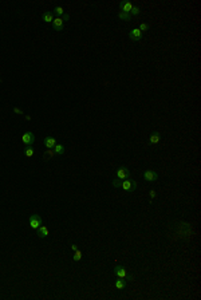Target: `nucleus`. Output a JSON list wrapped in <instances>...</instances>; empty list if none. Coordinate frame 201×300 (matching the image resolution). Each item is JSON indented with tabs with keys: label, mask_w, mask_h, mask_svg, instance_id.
<instances>
[{
	"label": "nucleus",
	"mask_w": 201,
	"mask_h": 300,
	"mask_svg": "<svg viewBox=\"0 0 201 300\" xmlns=\"http://www.w3.org/2000/svg\"><path fill=\"white\" fill-rule=\"evenodd\" d=\"M118 18H119L121 20L129 22V20L132 19V15H130V13H126V12H119V13H118Z\"/></svg>",
	"instance_id": "dca6fc26"
},
{
	"label": "nucleus",
	"mask_w": 201,
	"mask_h": 300,
	"mask_svg": "<svg viewBox=\"0 0 201 300\" xmlns=\"http://www.w3.org/2000/svg\"><path fill=\"white\" fill-rule=\"evenodd\" d=\"M114 275H115L117 277L125 279L127 281H133V279H134V276L130 275L123 265H115V267H114Z\"/></svg>",
	"instance_id": "f257e3e1"
},
{
	"label": "nucleus",
	"mask_w": 201,
	"mask_h": 300,
	"mask_svg": "<svg viewBox=\"0 0 201 300\" xmlns=\"http://www.w3.org/2000/svg\"><path fill=\"white\" fill-rule=\"evenodd\" d=\"M130 177H132V173H130L129 168H126V166L118 168V170H117V178H119V180H126V178H130Z\"/></svg>",
	"instance_id": "39448f33"
},
{
	"label": "nucleus",
	"mask_w": 201,
	"mask_h": 300,
	"mask_svg": "<svg viewBox=\"0 0 201 300\" xmlns=\"http://www.w3.org/2000/svg\"><path fill=\"white\" fill-rule=\"evenodd\" d=\"M51 26H52V28L55 30V31L62 32L63 28H65V20H63L62 18H55V19L52 20Z\"/></svg>",
	"instance_id": "0eeeda50"
},
{
	"label": "nucleus",
	"mask_w": 201,
	"mask_h": 300,
	"mask_svg": "<svg viewBox=\"0 0 201 300\" xmlns=\"http://www.w3.org/2000/svg\"><path fill=\"white\" fill-rule=\"evenodd\" d=\"M54 153H55L56 156H62V154H65V146H63L62 143H56L55 146H54Z\"/></svg>",
	"instance_id": "4468645a"
},
{
	"label": "nucleus",
	"mask_w": 201,
	"mask_h": 300,
	"mask_svg": "<svg viewBox=\"0 0 201 300\" xmlns=\"http://www.w3.org/2000/svg\"><path fill=\"white\" fill-rule=\"evenodd\" d=\"M52 20H54L52 12H44V13H43V22H46V23H52Z\"/></svg>",
	"instance_id": "2eb2a0df"
},
{
	"label": "nucleus",
	"mask_w": 201,
	"mask_h": 300,
	"mask_svg": "<svg viewBox=\"0 0 201 300\" xmlns=\"http://www.w3.org/2000/svg\"><path fill=\"white\" fill-rule=\"evenodd\" d=\"M13 111H15V113H18V114H22V111H20L18 107H13Z\"/></svg>",
	"instance_id": "a878e982"
},
{
	"label": "nucleus",
	"mask_w": 201,
	"mask_h": 300,
	"mask_svg": "<svg viewBox=\"0 0 201 300\" xmlns=\"http://www.w3.org/2000/svg\"><path fill=\"white\" fill-rule=\"evenodd\" d=\"M114 285H115V288H117V289H125V288L127 287V280L119 277L118 280L115 281V284H114Z\"/></svg>",
	"instance_id": "ddd939ff"
},
{
	"label": "nucleus",
	"mask_w": 201,
	"mask_h": 300,
	"mask_svg": "<svg viewBox=\"0 0 201 300\" xmlns=\"http://www.w3.org/2000/svg\"><path fill=\"white\" fill-rule=\"evenodd\" d=\"M55 145H56V139L54 137H46L44 138V146L47 149H54Z\"/></svg>",
	"instance_id": "9b49d317"
},
{
	"label": "nucleus",
	"mask_w": 201,
	"mask_h": 300,
	"mask_svg": "<svg viewBox=\"0 0 201 300\" xmlns=\"http://www.w3.org/2000/svg\"><path fill=\"white\" fill-rule=\"evenodd\" d=\"M52 156H55V153H54V151H47V153H46V158H50V157H52Z\"/></svg>",
	"instance_id": "5701e85b"
},
{
	"label": "nucleus",
	"mask_w": 201,
	"mask_h": 300,
	"mask_svg": "<svg viewBox=\"0 0 201 300\" xmlns=\"http://www.w3.org/2000/svg\"><path fill=\"white\" fill-rule=\"evenodd\" d=\"M71 249H72L74 252H75L76 249H79V248H78V245H76V244H72V245H71Z\"/></svg>",
	"instance_id": "393cba45"
},
{
	"label": "nucleus",
	"mask_w": 201,
	"mask_h": 300,
	"mask_svg": "<svg viewBox=\"0 0 201 300\" xmlns=\"http://www.w3.org/2000/svg\"><path fill=\"white\" fill-rule=\"evenodd\" d=\"M22 142L26 145V146H31V145L35 142V134L31 133V131H27L22 136Z\"/></svg>",
	"instance_id": "423d86ee"
},
{
	"label": "nucleus",
	"mask_w": 201,
	"mask_h": 300,
	"mask_svg": "<svg viewBox=\"0 0 201 300\" xmlns=\"http://www.w3.org/2000/svg\"><path fill=\"white\" fill-rule=\"evenodd\" d=\"M28 222H30L31 229H38L40 225L43 224V220H42V217H40L39 214H32V216H30Z\"/></svg>",
	"instance_id": "20e7f679"
},
{
	"label": "nucleus",
	"mask_w": 201,
	"mask_h": 300,
	"mask_svg": "<svg viewBox=\"0 0 201 300\" xmlns=\"http://www.w3.org/2000/svg\"><path fill=\"white\" fill-rule=\"evenodd\" d=\"M161 141V134L158 133V131H156V133H153L152 136H150V139H149V143L150 145H157Z\"/></svg>",
	"instance_id": "f8f14e48"
},
{
	"label": "nucleus",
	"mask_w": 201,
	"mask_h": 300,
	"mask_svg": "<svg viewBox=\"0 0 201 300\" xmlns=\"http://www.w3.org/2000/svg\"><path fill=\"white\" fill-rule=\"evenodd\" d=\"M121 182H122V180H119V178H114L111 184H113L114 188H119L121 186Z\"/></svg>",
	"instance_id": "4be33fe9"
},
{
	"label": "nucleus",
	"mask_w": 201,
	"mask_h": 300,
	"mask_svg": "<svg viewBox=\"0 0 201 300\" xmlns=\"http://www.w3.org/2000/svg\"><path fill=\"white\" fill-rule=\"evenodd\" d=\"M54 12H55L56 15L59 16V18H62V16L65 15V8H63V7H60V5H58V7H55V8H54Z\"/></svg>",
	"instance_id": "f3484780"
},
{
	"label": "nucleus",
	"mask_w": 201,
	"mask_h": 300,
	"mask_svg": "<svg viewBox=\"0 0 201 300\" xmlns=\"http://www.w3.org/2000/svg\"><path fill=\"white\" fill-rule=\"evenodd\" d=\"M48 228L46 227V225H40V227L36 229V236H38L39 238H46L47 236H48Z\"/></svg>",
	"instance_id": "1a4fd4ad"
},
{
	"label": "nucleus",
	"mask_w": 201,
	"mask_h": 300,
	"mask_svg": "<svg viewBox=\"0 0 201 300\" xmlns=\"http://www.w3.org/2000/svg\"><path fill=\"white\" fill-rule=\"evenodd\" d=\"M137 182L134 180H132V178H126V180H123L122 182H121V188L123 189V192H129V193H132V192H134L137 189Z\"/></svg>",
	"instance_id": "f03ea898"
},
{
	"label": "nucleus",
	"mask_w": 201,
	"mask_h": 300,
	"mask_svg": "<svg viewBox=\"0 0 201 300\" xmlns=\"http://www.w3.org/2000/svg\"><path fill=\"white\" fill-rule=\"evenodd\" d=\"M141 12V8H139V7H134L133 5V8H132V11H130V15H138V13Z\"/></svg>",
	"instance_id": "412c9836"
},
{
	"label": "nucleus",
	"mask_w": 201,
	"mask_h": 300,
	"mask_svg": "<svg viewBox=\"0 0 201 300\" xmlns=\"http://www.w3.org/2000/svg\"><path fill=\"white\" fill-rule=\"evenodd\" d=\"M149 28H150V26L149 24H147V23H141V24H139V27H138V30H139V31L141 32H147V31H149Z\"/></svg>",
	"instance_id": "6ab92c4d"
},
{
	"label": "nucleus",
	"mask_w": 201,
	"mask_h": 300,
	"mask_svg": "<svg viewBox=\"0 0 201 300\" xmlns=\"http://www.w3.org/2000/svg\"><path fill=\"white\" fill-rule=\"evenodd\" d=\"M62 19H63V20H65V22H67V20H69V19H70V16H69V15H67V13H65V15H63V16H62Z\"/></svg>",
	"instance_id": "b1692460"
},
{
	"label": "nucleus",
	"mask_w": 201,
	"mask_h": 300,
	"mask_svg": "<svg viewBox=\"0 0 201 300\" xmlns=\"http://www.w3.org/2000/svg\"><path fill=\"white\" fill-rule=\"evenodd\" d=\"M143 180L147 181V182H153V181L158 180V173L153 169H147L143 171Z\"/></svg>",
	"instance_id": "7ed1b4c3"
},
{
	"label": "nucleus",
	"mask_w": 201,
	"mask_h": 300,
	"mask_svg": "<svg viewBox=\"0 0 201 300\" xmlns=\"http://www.w3.org/2000/svg\"><path fill=\"white\" fill-rule=\"evenodd\" d=\"M142 36H143V34L141 32L138 28H133L132 31L129 32V38H130V40H133V42H139V40L142 39Z\"/></svg>",
	"instance_id": "6e6552de"
},
{
	"label": "nucleus",
	"mask_w": 201,
	"mask_h": 300,
	"mask_svg": "<svg viewBox=\"0 0 201 300\" xmlns=\"http://www.w3.org/2000/svg\"><path fill=\"white\" fill-rule=\"evenodd\" d=\"M133 8V4L130 2H122L119 4V11L121 12H126V13H130V11H132Z\"/></svg>",
	"instance_id": "9d476101"
},
{
	"label": "nucleus",
	"mask_w": 201,
	"mask_h": 300,
	"mask_svg": "<svg viewBox=\"0 0 201 300\" xmlns=\"http://www.w3.org/2000/svg\"><path fill=\"white\" fill-rule=\"evenodd\" d=\"M80 259H82V251H79V249H76L75 252H74V256H72V260L74 261H80Z\"/></svg>",
	"instance_id": "a211bd4d"
},
{
	"label": "nucleus",
	"mask_w": 201,
	"mask_h": 300,
	"mask_svg": "<svg viewBox=\"0 0 201 300\" xmlns=\"http://www.w3.org/2000/svg\"><path fill=\"white\" fill-rule=\"evenodd\" d=\"M34 156V147L32 146H27L26 147V157L31 158Z\"/></svg>",
	"instance_id": "aec40b11"
}]
</instances>
